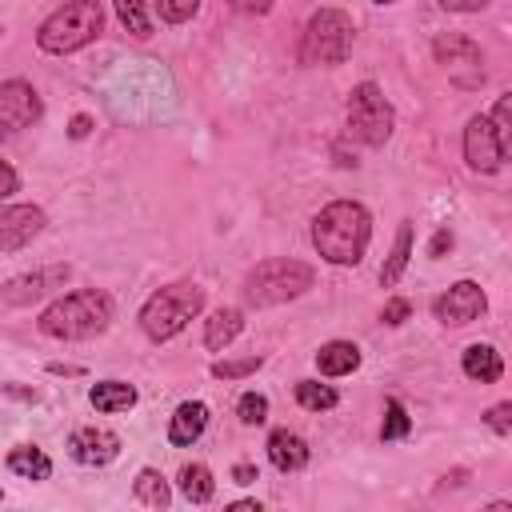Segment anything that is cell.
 Segmentation results:
<instances>
[{
    "mask_svg": "<svg viewBox=\"0 0 512 512\" xmlns=\"http://www.w3.org/2000/svg\"><path fill=\"white\" fill-rule=\"evenodd\" d=\"M368 240H372V216L360 200H332L312 220V244L328 264L340 268L360 264Z\"/></svg>",
    "mask_w": 512,
    "mask_h": 512,
    "instance_id": "obj_1",
    "label": "cell"
},
{
    "mask_svg": "<svg viewBox=\"0 0 512 512\" xmlns=\"http://www.w3.org/2000/svg\"><path fill=\"white\" fill-rule=\"evenodd\" d=\"M116 316V304L100 288H76L40 312V332L52 340H92Z\"/></svg>",
    "mask_w": 512,
    "mask_h": 512,
    "instance_id": "obj_2",
    "label": "cell"
},
{
    "mask_svg": "<svg viewBox=\"0 0 512 512\" xmlns=\"http://www.w3.org/2000/svg\"><path fill=\"white\" fill-rule=\"evenodd\" d=\"M204 312V288L200 284H168L160 292H152L140 308V328L148 340H172L176 332L188 328V320H196Z\"/></svg>",
    "mask_w": 512,
    "mask_h": 512,
    "instance_id": "obj_3",
    "label": "cell"
},
{
    "mask_svg": "<svg viewBox=\"0 0 512 512\" xmlns=\"http://www.w3.org/2000/svg\"><path fill=\"white\" fill-rule=\"evenodd\" d=\"M104 28V8L100 0H68L60 4L36 32V44L52 56H64V52H76L84 44H92Z\"/></svg>",
    "mask_w": 512,
    "mask_h": 512,
    "instance_id": "obj_4",
    "label": "cell"
},
{
    "mask_svg": "<svg viewBox=\"0 0 512 512\" xmlns=\"http://www.w3.org/2000/svg\"><path fill=\"white\" fill-rule=\"evenodd\" d=\"M312 280H316V272L304 260H288V256L260 260L244 276V300L252 308H272V304H284V300L304 296L312 288Z\"/></svg>",
    "mask_w": 512,
    "mask_h": 512,
    "instance_id": "obj_5",
    "label": "cell"
},
{
    "mask_svg": "<svg viewBox=\"0 0 512 512\" xmlns=\"http://www.w3.org/2000/svg\"><path fill=\"white\" fill-rule=\"evenodd\" d=\"M352 36H356V24L348 12L340 8L312 12L300 40V64H340L352 52Z\"/></svg>",
    "mask_w": 512,
    "mask_h": 512,
    "instance_id": "obj_6",
    "label": "cell"
},
{
    "mask_svg": "<svg viewBox=\"0 0 512 512\" xmlns=\"http://www.w3.org/2000/svg\"><path fill=\"white\" fill-rule=\"evenodd\" d=\"M344 116H348V136H356L368 148H384L396 128V112H392L388 96L380 92V84H372V80H360L348 92Z\"/></svg>",
    "mask_w": 512,
    "mask_h": 512,
    "instance_id": "obj_7",
    "label": "cell"
},
{
    "mask_svg": "<svg viewBox=\"0 0 512 512\" xmlns=\"http://www.w3.org/2000/svg\"><path fill=\"white\" fill-rule=\"evenodd\" d=\"M432 52H436V64L448 72V80H456L460 88H476L484 80V52L476 40L448 32V36H436Z\"/></svg>",
    "mask_w": 512,
    "mask_h": 512,
    "instance_id": "obj_8",
    "label": "cell"
},
{
    "mask_svg": "<svg viewBox=\"0 0 512 512\" xmlns=\"http://www.w3.org/2000/svg\"><path fill=\"white\" fill-rule=\"evenodd\" d=\"M464 160L472 172H496L508 160V140L496 132L488 116H472L464 128Z\"/></svg>",
    "mask_w": 512,
    "mask_h": 512,
    "instance_id": "obj_9",
    "label": "cell"
},
{
    "mask_svg": "<svg viewBox=\"0 0 512 512\" xmlns=\"http://www.w3.org/2000/svg\"><path fill=\"white\" fill-rule=\"evenodd\" d=\"M488 308V296L476 280H456L448 292H440L432 300V316L444 324V328H464L472 320H480Z\"/></svg>",
    "mask_w": 512,
    "mask_h": 512,
    "instance_id": "obj_10",
    "label": "cell"
},
{
    "mask_svg": "<svg viewBox=\"0 0 512 512\" xmlns=\"http://www.w3.org/2000/svg\"><path fill=\"white\" fill-rule=\"evenodd\" d=\"M44 104L28 80H0V136H16L40 120Z\"/></svg>",
    "mask_w": 512,
    "mask_h": 512,
    "instance_id": "obj_11",
    "label": "cell"
},
{
    "mask_svg": "<svg viewBox=\"0 0 512 512\" xmlns=\"http://www.w3.org/2000/svg\"><path fill=\"white\" fill-rule=\"evenodd\" d=\"M68 276H72L68 264H44V268H36V272H20V276H12V280L0 288V300L12 304V308H28V304L44 300L48 292L64 288Z\"/></svg>",
    "mask_w": 512,
    "mask_h": 512,
    "instance_id": "obj_12",
    "label": "cell"
},
{
    "mask_svg": "<svg viewBox=\"0 0 512 512\" xmlns=\"http://www.w3.org/2000/svg\"><path fill=\"white\" fill-rule=\"evenodd\" d=\"M48 216L36 204H4L0 200V256L4 252H20L24 244H32L44 232Z\"/></svg>",
    "mask_w": 512,
    "mask_h": 512,
    "instance_id": "obj_13",
    "label": "cell"
},
{
    "mask_svg": "<svg viewBox=\"0 0 512 512\" xmlns=\"http://www.w3.org/2000/svg\"><path fill=\"white\" fill-rule=\"evenodd\" d=\"M68 456L76 464H84V468H104V464H112L120 456V436L112 428H96V424L76 428L68 436Z\"/></svg>",
    "mask_w": 512,
    "mask_h": 512,
    "instance_id": "obj_14",
    "label": "cell"
},
{
    "mask_svg": "<svg viewBox=\"0 0 512 512\" xmlns=\"http://www.w3.org/2000/svg\"><path fill=\"white\" fill-rule=\"evenodd\" d=\"M204 428H208V404H200V400H184V404L172 412L168 440L180 444V448H188V444H196V440L204 436Z\"/></svg>",
    "mask_w": 512,
    "mask_h": 512,
    "instance_id": "obj_15",
    "label": "cell"
},
{
    "mask_svg": "<svg viewBox=\"0 0 512 512\" xmlns=\"http://www.w3.org/2000/svg\"><path fill=\"white\" fill-rule=\"evenodd\" d=\"M308 444H304V436H296V432H288V428H276L272 436H268V460L280 468V472H300L304 464H308Z\"/></svg>",
    "mask_w": 512,
    "mask_h": 512,
    "instance_id": "obj_16",
    "label": "cell"
},
{
    "mask_svg": "<svg viewBox=\"0 0 512 512\" xmlns=\"http://www.w3.org/2000/svg\"><path fill=\"white\" fill-rule=\"evenodd\" d=\"M460 368H464L468 380H480V384H496V380L504 376V360H500V352H496L492 344H472V348H464Z\"/></svg>",
    "mask_w": 512,
    "mask_h": 512,
    "instance_id": "obj_17",
    "label": "cell"
},
{
    "mask_svg": "<svg viewBox=\"0 0 512 512\" xmlns=\"http://www.w3.org/2000/svg\"><path fill=\"white\" fill-rule=\"evenodd\" d=\"M244 328V312L240 308H216L208 320H204V344L212 352H224Z\"/></svg>",
    "mask_w": 512,
    "mask_h": 512,
    "instance_id": "obj_18",
    "label": "cell"
},
{
    "mask_svg": "<svg viewBox=\"0 0 512 512\" xmlns=\"http://www.w3.org/2000/svg\"><path fill=\"white\" fill-rule=\"evenodd\" d=\"M316 368H320L324 376H348V372L360 368V348H356L352 340H328V344H320V352H316Z\"/></svg>",
    "mask_w": 512,
    "mask_h": 512,
    "instance_id": "obj_19",
    "label": "cell"
},
{
    "mask_svg": "<svg viewBox=\"0 0 512 512\" xmlns=\"http://www.w3.org/2000/svg\"><path fill=\"white\" fill-rule=\"evenodd\" d=\"M88 404L96 408V412H128L132 404H136V388L132 384H124V380H100V384H92V392H88Z\"/></svg>",
    "mask_w": 512,
    "mask_h": 512,
    "instance_id": "obj_20",
    "label": "cell"
},
{
    "mask_svg": "<svg viewBox=\"0 0 512 512\" xmlns=\"http://www.w3.org/2000/svg\"><path fill=\"white\" fill-rule=\"evenodd\" d=\"M408 260H412V220H404V224L396 228L392 252H388V260H384V268H380V284H384V288H392V284L404 276Z\"/></svg>",
    "mask_w": 512,
    "mask_h": 512,
    "instance_id": "obj_21",
    "label": "cell"
},
{
    "mask_svg": "<svg viewBox=\"0 0 512 512\" xmlns=\"http://www.w3.org/2000/svg\"><path fill=\"white\" fill-rule=\"evenodd\" d=\"M8 468L24 480H48L52 476V460L44 456V448H32V444H20L8 452Z\"/></svg>",
    "mask_w": 512,
    "mask_h": 512,
    "instance_id": "obj_22",
    "label": "cell"
},
{
    "mask_svg": "<svg viewBox=\"0 0 512 512\" xmlns=\"http://www.w3.org/2000/svg\"><path fill=\"white\" fill-rule=\"evenodd\" d=\"M132 492H136V500L148 504V508H168V504H172L168 480H164L156 468H140L136 480H132Z\"/></svg>",
    "mask_w": 512,
    "mask_h": 512,
    "instance_id": "obj_23",
    "label": "cell"
},
{
    "mask_svg": "<svg viewBox=\"0 0 512 512\" xmlns=\"http://www.w3.org/2000/svg\"><path fill=\"white\" fill-rule=\"evenodd\" d=\"M180 492L192 504H208L216 496V480H212V472L204 464H184L180 468Z\"/></svg>",
    "mask_w": 512,
    "mask_h": 512,
    "instance_id": "obj_24",
    "label": "cell"
},
{
    "mask_svg": "<svg viewBox=\"0 0 512 512\" xmlns=\"http://www.w3.org/2000/svg\"><path fill=\"white\" fill-rule=\"evenodd\" d=\"M296 400H300V408H308V412H328V408L340 404L336 388H332V384H320V380H300V384H296Z\"/></svg>",
    "mask_w": 512,
    "mask_h": 512,
    "instance_id": "obj_25",
    "label": "cell"
},
{
    "mask_svg": "<svg viewBox=\"0 0 512 512\" xmlns=\"http://www.w3.org/2000/svg\"><path fill=\"white\" fill-rule=\"evenodd\" d=\"M412 432V416L404 412V404L392 396L384 404V424H380V440H404Z\"/></svg>",
    "mask_w": 512,
    "mask_h": 512,
    "instance_id": "obj_26",
    "label": "cell"
},
{
    "mask_svg": "<svg viewBox=\"0 0 512 512\" xmlns=\"http://www.w3.org/2000/svg\"><path fill=\"white\" fill-rule=\"evenodd\" d=\"M116 4V16H120V24L132 32V36H148L152 32V20H148V12H144V0H112Z\"/></svg>",
    "mask_w": 512,
    "mask_h": 512,
    "instance_id": "obj_27",
    "label": "cell"
},
{
    "mask_svg": "<svg viewBox=\"0 0 512 512\" xmlns=\"http://www.w3.org/2000/svg\"><path fill=\"white\" fill-rule=\"evenodd\" d=\"M236 416H240V424H264L268 420V396L264 392H244L240 400H236Z\"/></svg>",
    "mask_w": 512,
    "mask_h": 512,
    "instance_id": "obj_28",
    "label": "cell"
},
{
    "mask_svg": "<svg viewBox=\"0 0 512 512\" xmlns=\"http://www.w3.org/2000/svg\"><path fill=\"white\" fill-rule=\"evenodd\" d=\"M260 364H264L260 356H244V360H216V364H212V376H216V380H240V376H252Z\"/></svg>",
    "mask_w": 512,
    "mask_h": 512,
    "instance_id": "obj_29",
    "label": "cell"
},
{
    "mask_svg": "<svg viewBox=\"0 0 512 512\" xmlns=\"http://www.w3.org/2000/svg\"><path fill=\"white\" fill-rule=\"evenodd\" d=\"M152 4H156V12H160L164 24H184L200 8V0H152Z\"/></svg>",
    "mask_w": 512,
    "mask_h": 512,
    "instance_id": "obj_30",
    "label": "cell"
},
{
    "mask_svg": "<svg viewBox=\"0 0 512 512\" xmlns=\"http://www.w3.org/2000/svg\"><path fill=\"white\" fill-rule=\"evenodd\" d=\"M488 120L496 124V132H500L504 140H512V92H500V96H496V108H492Z\"/></svg>",
    "mask_w": 512,
    "mask_h": 512,
    "instance_id": "obj_31",
    "label": "cell"
},
{
    "mask_svg": "<svg viewBox=\"0 0 512 512\" xmlns=\"http://www.w3.org/2000/svg\"><path fill=\"white\" fill-rule=\"evenodd\" d=\"M484 424H488L496 436H508V432H512V400L492 404V408L484 412Z\"/></svg>",
    "mask_w": 512,
    "mask_h": 512,
    "instance_id": "obj_32",
    "label": "cell"
},
{
    "mask_svg": "<svg viewBox=\"0 0 512 512\" xmlns=\"http://www.w3.org/2000/svg\"><path fill=\"white\" fill-rule=\"evenodd\" d=\"M408 316H412V304H408L404 296H392V300L384 304V312H380V320H384V324H392V328H400Z\"/></svg>",
    "mask_w": 512,
    "mask_h": 512,
    "instance_id": "obj_33",
    "label": "cell"
},
{
    "mask_svg": "<svg viewBox=\"0 0 512 512\" xmlns=\"http://www.w3.org/2000/svg\"><path fill=\"white\" fill-rule=\"evenodd\" d=\"M16 188H20V176H16V168H12L8 160H0V200H8Z\"/></svg>",
    "mask_w": 512,
    "mask_h": 512,
    "instance_id": "obj_34",
    "label": "cell"
},
{
    "mask_svg": "<svg viewBox=\"0 0 512 512\" xmlns=\"http://www.w3.org/2000/svg\"><path fill=\"white\" fill-rule=\"evenodd\" d=\"M448 248H452V232H448V228H440V232L432 236V244H428V256H432V260H440Z\"/></svg>",
    "mask_w": 512,
    "mask_h": 512,
    "instance_id": "obj_35",
    "label": "cell"
},
{
    "mask_svg": "<svg viewBox=\"0 0 512 512\" xmlns=\"http://www.w3.org/2000/svg\"><path fill=\"white\" fill-rule=\"evenodd\" d=\"M88 132H92V116H84V112H80V116H72V124H68V136H72V140H84Z\"/></svg>",
    "mask_w": 512,
    "mask_h": 512,
    "instance_id": "obj_36",
    "label": "cell"
},
{
    "mask_svg": "<svg viewBox=\"0 0 512 512\" xmlns=\"http://www.w3.org/2000/svg\"><path fill=\"white\" fill-rule=\"evenodd\" d=\"M240 12H248V16H264L268 8H272V0H232Z\"/></svg>",
    "mask_w": 512,
    "mask_h": 512,
    "instance_id": "obj_37",
    "label": "cell"
},
{
    "mask_svg": "<svg viewBox=\"0 0 512 512\" xmlns=\"http://www.w3.org/2000/svg\"><path fill=\"white\" fill-rule=\"evenodd\" d=\"M448 12H480L488 0H440Z\"/></svg>",
    "mask_w": 512,
    "mask_h": 512,
    "instance_id": "obj_38",
    "label": "cell"
},
{
    "mask_svg": "<svg viewBox=\"0 0 512 512\" xmlns=\"http://www.w3.org/2000/svg\"><path fill=\"white\" fill-rule=\"evenodd\" d=\"M232 480H236V484H252V480H260V476H256V464H244V460H240V464L232 468Z\"/></svg>",
    "mask_w": 512,
    "mask_h": 512,
    "instance_id": "obj_39",
    "label": "cell"
},
{
    "mask_svg": "<svg viewBox=\"0 0 512 512\" xmlns=\"http://www.w3.org/2000/svg\"><path fill=\"white\" fill-rule=\"evenodd\" d=\"M52 376H80V364H48Z\"/></svg>",
    "mask_w": 512,
    "mask_h": 512,
    "instance_id": "obj_40",
    "label": "cell"
},
{
    "mask_svg": "<svg viewBox=\"0 0 512 512\" xmlns=\"http://www.w3.org/2000/svg\"><path fill=\"white\" fill-rule=\"evenodd\" d=\"M4 392H8V396H16V400H36V392H28V388H16V384H4Z\"/></svg>",
    "mask_w": 512,
    "mask_h": 512,
    "instance_id": "obj_41",
    "label": "cell"
},
{
    "mask_svg": "<svg viewBox=\"0 0 512 512\" xmlns=\"http://www.w3.org/2000/svg\"><path fill=\"white\" fill-rule=\"evenodd\" d=\"M232 508H236V512H260V504H256V500H236Z\"/></svg>",
    "mask_w": 512,
    "mask_h": 512,
    "instance_id": "obj_42",
    "label": "cell"
},
{
    "mask_svg": "<svg viewBox=\"0 0 512 512\" xmlns=\"http://www.w3.org/2000/svg\"><path fill=\"white\" fill-rule=\"evenodd\" d=\"M376 4H392V0H376Z\"/></svg>",
    "mask_w": 512,
    "mask_h": 512,
    "instance_id": "obj_43",
    "label": "cell"
},
{
    "mask_svg": "<svg viewBox=\"0 0 512 512\" xmlns=\"http://www.w3.org/2000/svg\"><path fill=\"white\" fill-rule=\"evenodd\" d=\"M0 500H4V488H0Z\"/></svg>",
    "mask_w": 512,
    "mask_h": 512,
    "instance_id": "obj_44",
    "label": "cell"
},
{
    "mask_svg": "<svg viewBox=\"0 0 512 512\" xmlns=\"http://www.w3.org/2000/svg\"><path fill=\"white\" fill-rule=\"evenodd\" d=\"M0 36H4V28H0Z\"/></svg>",
    "mask_w": 512,
    "mask_h": 512,
    "instance_id": "obj_45",
    "label": "cell"
}]
</instances>
